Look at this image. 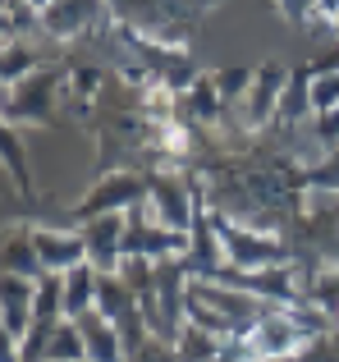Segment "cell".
Returning <instances> with one entry per match:
<instances>
[{
  "instance_id": "6",
  "label": "cell",
  "mask_w": 339,
  "mask_h": 362,
  "mask_svg": "<svg viewBox=\"0 0 339 362\" xmlns=\"http://www.w3.org/2000/svg\"><path fill=\"white\" fill-rule=\"evenodd\" d=\"M124 257H143V262H170V257H188V234L170 230L156 221L152 202H138L129 211L124 230Z\"/></svg>"
},
{
  "instance_id": "16",
  "label": "cell",
  "mask_w": 339,
  "mask_h": 362,
  "mask_svg": "<svg viewBox=\"0 0 339 362\" xmlns=\"http://www.w3.org/2000/svg\"><path fill=\"white\" fill-rule=\"evenodd\" d=\"M5 271L9 275H28V280H42V257H37L32 243V225H14L5 234Z\"/></svg>"
},
{
  "instance_id": "12",
  "label": "cell",
  "mask_w": 339,
  "mask_h": 362,
  "mask_svg": "<svg viewBox=\"0 0 339 362\" xmlns=\"http://www.w3.org/2000/svg\"><path fill=\"white\" fill-rule=\"evenodd\" d=\"M188 271L193 275H215L220 266H230L225 262V247L220 239H215V225H211V206H206V197L197 202V221H193V230H188Z\"/></svg>"
},
{
  "instance_id": "9",
  "label": "cell",
  "mask_w": 339,
  "mask_h": 362,
  "mask_svg": "<svg viewBox=\"0 0 339 362\" xmlns=\"http://www.w3.org/2000/svg\"><path fill=\"white\" fill-rule=\"evenodd\" d=\"M97 23H115L106 0H51V5L42 9V28H46V37H55V42L83 37Z\"/></svg>"
},
{
  "instance_id": "31",
  "label": "cell",
  "mask_w": 339,
  "mask_h": 362,
  "mask_svg": "<svg viewBox=\"0 0 339 362\" xmlns=\"http://www.w3.org/2000/svg\"><path fill=\"white\" fill-rule=\"evenodd\" d=\"M335 330H339V312H335Z\"/></svg>"
},
{
  "instance_id": "22",
  "label": "cell",
  "mask_w": 339,
  "mask_h": 362,
  "mask_svg": "<svg viewBox=\"0 0 339 362\" xmlns=\"http://www.w3.org/2000/svg\"><path fill=\"white\" fill-rule=\"evenodd\" d=\"M28 33H46L42 9L32 0H5V42L9 37H28Z\"/></svg>"
},
{
  "instance_id": "5",
  "label": "cell",
  "mask_w": 339,
  "mask_h": 362,
  "mask_svg": "<svg viewBox=\"0 0 339 362\" xmlns=\"http://www.w3.org/2000/svg\"><path fill=\"white\" fill-rule=\"evenodd\" d=\"M97 312L119 330V339H124L129 358H133L138 349L152 339V330H147V317H143V303H138L133 289H129L124 275H101V284H97Z\"/></svg>"
},
{
  "instance_id": "29",
  "label": "cell",
  "mask_w": 339,
  "mask_h": 362,
  "mask_svg": "<svg viewBox=\"0 0 339 362\" xmlns=\"http://www.w3.org/2000/svg\"><path fill=\"white\" fill-rule=\"evenodd\" d=\"M106 5H110V18H115V23H129V18L138 14L143 0H106Z\"/></svg>"
},
{
  "instance_id": "7",
  "label": "cell",
  "mask_w": 339,
  "mask_h": 362,
  "mask_svg": "<svg viewBox=\"0 0 339 362\" xmlns=\"http://www.w3.org/2000/svg\"><path fill=\"white\" fill-rule=\"evenodd\" d=\"M285 88H289V69L280 60H261L257 74H252V88L248 97L239 101V119L243 129H266V124H275L280 115V101H285Z\"/></svg>"
},
{
  "instance_id": "25",
  "label": "cell",
  "mask_w": 339,
  "mask_h": 362,
  "mask_svg": "<svg viewBox=\"0 0 339 362\" xmlns=\"http://www.w3.org/2000/svg\"><path fill=\"white\" fill-rule=\"evenodd\" d=\"M294 362H339V330H326V335L307 339L294 354Z\"/></svg>"
},
{
  "instance_id": "10",
  "label": "cell",
  "mask_w": 339,
  "mask_h": 362,
  "mask_svg": "<svg viewBox=\"0 0 339 362\" xmlns=\"http://www.w3.org/2000/svg\"><path fill=\"white\" fill-rule=\"evenodd\" d=\"M83 243H88V266H97L101 275H119L124 266V230H129V211L124 216H97V221L78 225Z\"/></svg>"
},
{
  "instance_id": "13",
  "label": "cell",
  "mask_w": 339,
  "mask_h": 362,
  "mask_svg": "<svg viewBox=\"0 0 339 362\" xmlns=\"http://www.w3.org/2000/svg\"><path fill=\"white\" fill-rule=\"evenodd\" d=\"M225 115H230V101L215 88V74H202V78L179 97V119L193 124V129H211V124H220Z\"/></svg>"
},
{
  "instance_id": "23",
  "label": "cell",
  "mask_w": 339,
  "mask_h": 362,
  "mask_svg": "<svg viewBox=\"0 0 339 362\" xmlns=\"http://www.w3.org/2000/svg\"><path fill=\"white\" fill-rule=\"evenodd\" d=\"M303 184L307 193H339V147H331L312 165H303Z\"/></svg>"
},
{
  "instance_id": "27",
  "label": "cell",
  "mask_w": 339,
  "mask_h": 362,
  "mask_svg": "<svg viewBox=\"0 0 339 362\" xmlns=\"http://www.w3.org/2000/svg\"><path fill=\"white\" fill-rule=\"evenodd\" d=\"M129 362H179V349L170 344V339H156V335H152Z\"/></svg>"
},
{
  "instance_id": "32",
  "label": "cell",
  "mask_w": 339,
  "mask_h": 362,
  "mask_svg": "<svg viewBox=\"0 0 339 362\" xmlns=\"http://www.w3.org/2000/svg\"><path fill=\"white\" fill-rule=\"evenodd\" d=\"M275 362H294V358H275Z\"/></svg>"
},
{
  "instance_id": "4",
  "label": "cell",
  "mask_w": 339,
  "mask_h": 362,
  "mask_svg": "<svg viewBox=\"0 0 339 362\" xmlns=\"http://www.w3.org/2000/svg\"><path fill=\"white\" fill-rule=\"evenodd\" d=\"M138 202H147V170H101L92 179L88 197L73 206V225H88L97 216H124Z\"/></svg>"
},
{
  "instance_id": "15",
  "label": "cell",
  "mask_w": 339,
  "mask_h": 362,
  "mask_svg": "<svg viewBox=\"0 0 339 362\" xmlns=\"http://www.w3.org/2000/svg\"><path fill=\"white\" fill-rule=\"evenodd\" d=\"M312 83H316V69H312V64H298V69L289 74L285 101H280V115H275L280 129H294V124L312 119Z\"/></svg>"
},
{
  "instance_id": "24",
  "label": "cell",
  "mask_w": 339,
  "mask_h": 362,
  "mask_svg": "<svg viewBox=\"0 0 339 362\" xmlns=\"http://www.w3.org/2000/svg\"><path fill=\"white\" fill-rule=\"evenodd\" d=\"M252 74H257V69H248V64H230V69H220V74H215V88H220V97L230 101V106H239V101L248 97Z\"/></svg>"
},
{
  "instance_id": "21",
  "label": "cell",
  "mask_w": 339,
  "mask_h": 362,
  "mask_svg": "<svg viewBox=\"0 0 339 362\" xmlns=\"http://www.w3.org/2000/svg\"><path fill=\"white\" fill-rule=\"evenodd\" d=\"M42 362H88V344H83V330L73 326V321H64V326L51 335V344H46V358H42Z\"/></svg>"
},
{
  "instance_id": "30",
  "label": "cell",
  "mask_w": 339,
  "mask_h": 362,
  "mask_svg": "<svg viewBox=\"0 0 339 362\" xmlns=\"http://www.w3.org/2000/svg\"><path fill=\"white\" fill-rule=\"evenodd\" d=\"M316 23H339V0H316Z\"/></svg>"
},
{
  "instance_id": "26",
  "label": "cell",
  "mask_w": 339,
  "mask_h": 362,
  "mask_svg": "<svg viewBox=\"0 0 339 362\" xmlns=\"http://www.w3.org/2000/svg\"><path fill=\"white\" fill-rule=\"evenodd\" d=\"M339 110V74H316L312 83V115Z\"/></svg>"
},
{
  "instance_id": "28",
  "label": "cell",
  "mask_w": 339,
  "mask_h": 362,
  "mask_svg": "<svg viewBox=\"0 0 339 362\" xmlns=\"http://www.w3.org/2000/svg\"><path fill=\"white\" fill-rule=\"evenodd\" d=\"M270 5H275L289 23H312L316 18V0H270Z\"/></svg>"
},
{
  "instance_id": "1",
  "label": "cell",
  "mask_w": 339,
  "mask_h": 362,
  "mask_svg": "<svg viewBox=\"0 0 339 362\" xmlns=\"http://www.w3.org/2000/svg\"><path fill=\"white\" fill-rule=\"evenodd\" d=\"M215 239L225 247V262L234 271H270V266H294L298 252L294 243H285L275 230H257V225H243L225 211H211Z\"/></svg>"
},
{
  "instance_id": "2",
  "label": "cell",
  "mask_w": 339,
  "mask_h": 362,
  "mask_svg": "<svg viewBox=\"0 0 339 362\" xmlns=\"http://www.w3.org/2000/svg\"><path fill=\"white\" fill-rule=\"evenodd\" d=\"M64 88H69V69L64 64H42L37 74H28L23 83L5 88V124L23 129V124H51L55 106H64Z\"/></svg>"
},
{
  "instance_id": "8",
  "label": "cell",
  "mask_w": 339,
  "mask_h": 362,
  "mask_svg": "<svg viewBox=\"0 0 339 362\" xmlns=\"http://www.w3.org/2000/svg\"><path fill=\"white\" fill-rule=\"evenodd\" d=\"M32 312H37V280L0 271V326H5V344L18 349L28 339Z\"/></svg>"
},
{
  "instance_id": "17",
  "label": "cell",
  "mask_w": 339,
  "mask_h": 362,
  "mask_svg": "<svg viewBox=\"0 0 339 362\" xmlns=\"http://www.w3.org/2000/svg\"><path fill=\"white\" fill-rule=\"evenodd\" d=\"M97 284H101V271L88 266V262L64 275V312H69V321H78L83 312L97 308Z\"/></svg>"
},
{
  "instance_id": "18",
  "label": "cell",
  "mask_w": 339,
  "mask_h": 362,
  "mask_svg": "<svg viewBox=\"0 0 339 362\" xmlns=\"http://www.w3.org/2000/svg\"><path fill=\"white\" fill-rule=\"evenodd\" d=\"M42 69V51H37V42H28V37H9L5 42V60H0V78H5V88H14V83H23L28 74Z\"/></svg>"
},
{
  "instance_id": "20",
  "label": "cell",
  "mask_w": 339,
  "mask_h": 362,
  "mask_svg": "<svg viewBox=\"0 0 339 362\" xmlns=\"http://www.w3.org/2000/svg\"><path fill=\"white\" fill-rule=\"evenodd\" d=\"M225 344L230 339H220V335H211V330H202V326H184V335H179V362H215L225 354Z\"/></svg>"
},
{
  "instance_id": "11",
  "label": "cell",
  "mask_w": 339,
  "mask_h": 362,
  "mask_svg": "<svg viewBox=\"0 0 339 362\" xmlns=\"http://www.w3.org/2000/svg\"><path fill=\"white\" fill-rule=\"evenodd\" d=\"M32 243H37V257H42V271H46V275H69L73 266L88 262V243H83V230L32 225Z\"/></svg>"
},
{
  "instance_id": "33",
  "label": "cell",
  "mask_w": 339,
  "mask_h": 362,
  "mask_svg": "<svg viewBox=\"0 0 339 362\" xmlns=\"http://www.w3.org/2000/svg\"><path fill=\"white\" fill-rule=\"evenodd\" d=\"M335 28H339V23H335Z\"/></svg>"
},
{
  "instance_id": "19",
  "label": "cell",
  "mask_w": 339,
  "mask_h": 362,
  "mask_svg": "<svg viewBox=\"0 0 339 362\" xmlns=\"http://www.w3.org/2000/svg\"><path fill=\"white\" fill-rule=\"evenodd\" d=\"M0 156H5V170H9V179H14V188H18L23 197H32V170H28V147H23V138H18L14 124H5V129H0Z\"/></svg>"
},
{
  "instance_id": "14",
  "label": "cell",
  "mask_w": 339,
  "mask_h": 362,
  "mask_svg": "<svg viewBox=\"0 0 339 362\" xmlns=\"http://www.w3.org/2000/svg\"><path fill=\"white\" fill-rule=\"evenodd\" d=\"M73 326L83 330V344H88V362H129V349H124V339H119V330L110 326L106 317H101L97 308L92 312H83Z\"/></svg>"
},
{
  "instance_id": "3",
  "label": "cell",
  "mask_w": 339,
  "mask_h": 362,
  "mask_svg": "<svg viewBox=\"0 0 339 362\" xmlns=\"http://www.w3.org/2000/svg\"><path fill=\"white\" fill-rule=\"evenodd\" d=\"M206 197L202 179L184 175V170H147V202H152L156 221L170 230L188 234L197 221V202Z\"/></svg>"
}]
</instances>
